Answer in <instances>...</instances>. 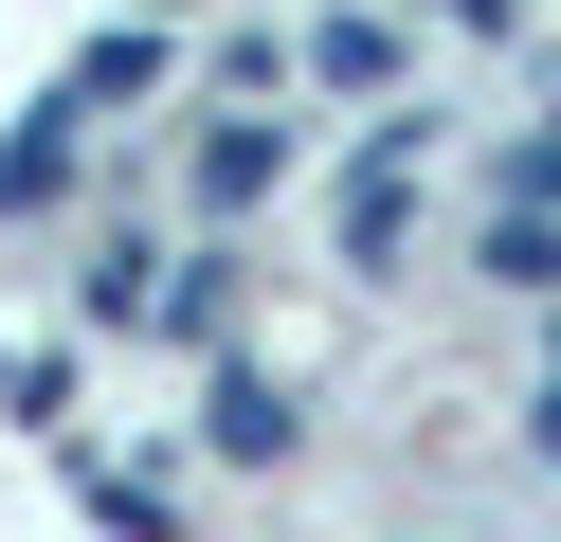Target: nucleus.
Returning <instances> with one entry per match:
<instances>
[{"instance_id":"nucleus-1","label":"nucleus","mask_w":561,"mask_h":542,"mask_svg":"<svg viewBox=\"0 0 561 542\" xmlns=\"http://www.w3.org/2000/svg\"><path fill=\"white\" fill-rule=\"evenodd\" d=\"M0 434L127 542H561V0H91Z\"/></svg>"}]
</instances>
